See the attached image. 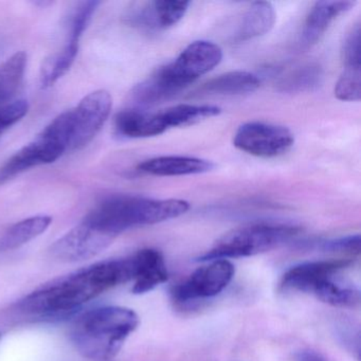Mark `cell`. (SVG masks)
<instances>
[{"mask_svg": "<svg viewBox=\"0 0 361 361\" xmlns=\"http://www.w3.org/2000/svg\"><path fill=\"white\" fill-rule=\"evenodd\" d=\"M135 270L133 257L92 264L42 285L20 302L18 310L41 320L66 318L104 291L134 280Z\"/></svg>", "mask_w": 361, "mask_h": 361, "instance_id": "1", "label": "cell"}, {"mask_svg": "<svg viewBox=\"0 0 361 361\" xmlns=\"http://www.w3.org/2000/svg\"><path fill=\"white\" fill-rule=\"evenodd\" d=\"M183 200H154L134 195L105 198L85 219L86 223L115 238L122 232L142 226L155 225L177 219L190 210Z\"/></svg>", "mask_w": 361, "mask_h": 361, "instance_id": "2", "label": "cell"}, {"mask_svg": "<svg viewBox=\"0 0 361 361\" xmlns=\"http://www.w3.org/2000/svg\"><path fill=\"white\" fill-rule=\"evenodd\" d=\"M139 317L130 308L104 306L84 312L71 325V339L86 358L107 360L136 331Z\"/></svg>", "mask_w": 361, "mask_h": 361, "instance_id": "3", "label": "cell"}, {"mask_svg": "<svg viewBox=\"0 0 361 361\" xmlns=\"http://www.w3.org/2000/svg\"><path fill=\"white\" fill-rule=\"evenodd\" d=\"M300 228L289 225L257 224L233 230L217 240L214 246L198 257V262L252 257L278 248L299 234Z\"/></svg>", "mask_w": 361, "mask_h": 361, "instance_id": "4", "label": "cell"}, {"mask_svg": "<svg viewBox=\"0 0 361 361\" xmlns=\"http://www.w3.org/2000/svg\"><path fill=\"white\" fill-rule=\"evenodd\" d=\"M223 56L221 48L213 42H194L174 62L157 69L153 77L161 90L172 99L215 68L223 60Z\"/></svg>", "mask_w": 361, "mask_h": 361, "instance_id": "5", "label": "cell"}, {"mask_svg": "<svg viewBox=\"0 0 361 361\" xmlns=\"http://www.w3.org/2000/svg\"><path fill=\"white\" fill-rule=\"evenodd\" d=\"M295 136L285 126L253 121L242 124L234 135L236 149L255 157L276 158L293 147Z\"/></svg>", "mask_w": 361, "mask_h": 361, "instance_id": "6", "label": "cell"}, {"mask_svg": "<svg viewBox=\"0 0 361 361\" xmlns=\"http://www.w3.org/2000/svg\"><path fill=\"white\" fill-rule=\"evenodd\" d=\"M113 99L107 90L90 92L82 99L73 113L71 151L80 149L92 142L111 115Z\"/></svg>", "mask_w": 361, "mask_h": 361, "instance_id": "7", "label": "cell"}, {"mask_svg": "<svg viewBox=\"0 0 361 361\" xmlns=\"http://www.w3.org/2000/svg\"><path fill=\"white\" fill-rule=\"evenodd\" d=\"M234 266L228 259H215L198 268L173 291L179 302L214 297L228 286L234 276Z\"/></svg>", "mask_w": 361, "mask_h": 361, "instance_id": "8", "label": "cell"}, {"mask_svg": "<svg viewBox=\"0 0 361 361\" xmlns=\"http://www.w3.org/2000/svg\"><path fill=\"white\" fill-rule=\"evenodd\" d=\"M114 238L99 231L86 221L59 238L51 246V255L62 262H81L102 252Z\"/></svg>", "mask_w": 361, "mask_h": 361, "instance_id": "9", "label": "cell"}, {"mask_svg": "<svg viewBox=\"0 0 361 361\" xmlns=\"http://www.w3.org/2000/svg\"><path fill=\"white\" fill-rule=\"evenodd\" d=\"M190 1L159 0L137 5L130 10L126 20L132 26L147 31L166 30L178 24L189 10Z\"/></svg>", "mask_w": 361, "mask_h": 361, "instance_id": "10", "label": "cell"}, {"mask_svg": "<svg viewBox=\"0 0 361 361\" xmlns=\"http://www.w3.org/2000/svg\"><path fill=\"white\" fill-rule=\"evenodd\" d=\"M348 259L310 262L290 268L283 276L281 287L285 290L312 293L314 287L350 265Z\"/></svg>", "mask_w": 361, "mask_h": 361, "instance_id": "11", "label": "cell"}, {"mask_svg": "<svg viewBox=\"0 0 361 361\" xmlns=\"http://www.w3.org/2000/svg\"><path fill=\"white\" fill-rule=\"evenodd\" d=\"M356 1H317L306 18L301 45L312 47L320 41L331 23L356 6Z\"/></svg>", "mask_w": 361, "mask_h": 361, "instance_id": "12", "label": "cell"}, {"mask_svg": "<svg viewBox=\"0 0 361 361\" xmlns=\"http://www.w3.org/2000/svg\"><path fill=\"white\" fill-rule=\"evenodd\" d=\"M135 261V278L133 293H149L169 279L164 255L157 249L147 248L133 255Z\"/></svg>", "mask_w": 361, "mask_h": 361, "instance_id": "13", "label": "cell"}, {"mask_svg": "<svg viewBox=\"0 0 361 361\" xmlns=\"http://www.w3.org/2000/svg\"><path fill=\"white\" fill-rule=\"evenodd\" d=\"M138 171L153 176H187L204 174L214 169L208 160L187 156H160L139 164Z\"/></svg>", "mask_w": 361, "mask_h": 361, "instance_id": "14", "label": "cell"}, {"mask_svg": "<svg viewBox=\"0 0 361 361\" xmlns=\"http://www.w3.org/2000/svg\"><path fill=\"white\" fill-rule=\"evenodd\" d=\"M115 130L126 138H149L159 136L168 130L161 114L149 113L140 109H128L115 118Z\"/></svg>", "mask_w": 361, "mask_h": 361, "instance_id": "15", "label": "cell"}, {"mask_svg": "<svg viewBox=\"0 0 361 361\" xmlns=\"http://www.w3.org/2000/svg\"><path fill=\"white\" fill-rule=\"evenodd\" d=\"M261 85L257 75L248 71H230L204 83L197 96H240L255 92Z\"/></svg>", "mask_w": 361, "mask_h": 361, "instance_id": "16", "label": "cell"}, {"mask_svg": "<svg viewBox=\"0 0 361 361\" xmlns=\"http://www.w3.org/2000/svg\"><path fill=\"white\" fill-rule=\"evenodd\" d=\"M276 20V10L271 4L268 1H255L245 12L234 35V41L240 43L263 37L274 28Z\"/></svg>", "mask_w": 361, "mask_h": 361, "instance_id": "17", "label": "cell"}, {"mask_svg": "<svg viewBox=\"0 0 361 361\" xmlns=\"http://www.w3.org/2000/svg\"><path fill=\"white\" fill-rule=\"evenodd\" d=\"M47 215H37L14 224L0 238V251L14 250L42 235L51 225Z\"/></svg>", "mask_w": 361, "mask_h": 361, "instance_id": "18", "label": "cell"}, {"mask_svg": "<svg viewBox=\"0 0 361 361\" xmlns=\"http://www.w3.org/2000/svg\"><path fill=\"white\" fill-rule=\"evenodd\" d=\"M221 113V107L209 104H179L160 111L166 128L194 126Z\"/></svg>", "mask_w": 361, "mask_h": 361, "instance_id": "19", "label": "cell"}, {"mask_svg": "<svg viewBox=\"0 0 361 361\" xmlns=\"http://www.w3.org/2000/svg\"><path fill=\"white\" fill-rule=\"evenodd\" d=\"M80 43L68 41L65 47L44 61L41 68L42 87L54 86L73 66L79 54Z\"/></svg>", "mask_w": 361, "mask_h": 361, "instance_id": "20", "label": "cell"}, {"mask_svg": "<svg viewBox=\"0 0 361 361\" xmlns=\"http://www.w3.org/2000/svg\"><path fill=\"white\" fill-rule=\"evenodd\" d=\"M27 54L16 52L0 66V106L7 104L16 96L24 81Z\"/></svg>", "mask_w": 361, "mask_h": 361, "instance_id": "21", "label": "cell"}, {"mask_svg": "<svg viewBox=\"0 0 361 361\" xmlns=\"http://www.w3.org/2000/svg\"><path fill=\"white\" fill-rule=\"evenodd\" d=\"M335 276L319 283L312 293L319 300L336 307H355L360 301L358 289L350 285L338 282Z\"/></svg>", "mask_w": 361, "mask_h": 361, "instance_id": "22", "label": "cell"}, {"mask_svg": "<svg viewBox=\"0 0 361 361\" xmlns=\"http://www.w3.org/2000/svg\"><path fill=\"white\" fill-rule=\"evenodd\" d=\"M323 71L318 64H305L290 71L286 77L279 82V90L283 92H312L316 90L322 82Z\"/></svg>", "mask_w": 361, "mask_h": 361, "instance_id": "23", "label": "cell"}, {"mask_svg": "<svg viewBox=\"0 0 361 361\" xmlns=\"http://www.w3.org/2000/svg\"><path fill=\"white\" fill-rule=\"evenodd\" d=\"M334 92L338 100L344 101V102L360 100V66H344L343 73L336 83Z\"/></svg>", "mask_w": 361, "mask_h": 361, "instance_id": "24", "label": "cell"}, {"mask_svg": "<svg viewBox=\"0 0 361 361\" xmlns=\"http://www.w3.org/2000/svg\"><path fill=\"white\" fill-rule=\"evenodd\" d=\"M99 5V1H83L78 5L71 18L68 41L80 43V39L85 32Z\"/></svg>", "mask_w": 361, "mask_h": 361, "instance_id": "25", "label": "cell"}, {"mask_svg": "<svg viewBox=\"0 0 361 361\" xmlns=\"http://www.w3.org/2000/svg\"><path fill=\"white\" fill-rule=\"evenodd\" d=\"M29 103L16 100L0 106V134L18 123L28 114Z\"/></svg>", "mask_w": 361, "mask_h": 361, "instance_id": "26", "label": "cell"}, {"mask_svg": "<svg viewBox=\"0 0 361 361\" xmlns=\"http://www.w3.org/2000/svg\"><path fill=\"white\" fill-rule=\"evenodd\" d=\"M342 56L345 66H360V25H355L346 35Z\"/></svg>", "mask_w": 361, "mask_h": 361, "instance_id": "27", "label": "cell"}, {"mask_svg": "<svg viewBox=\"0 0 361 361\" xmlns=\"http://www.w3.org/2000/svg\"><path fill=\"white\" fill-rule=\"evenodd\" d=\"M323 249L329 252L346 253V255H358L360 252V235L343 236L327 240L323 244Z\"/></svg>", "mask_w": 361, "mask_h": 361, "instance_id": "28", "label": "cell"}, {"mask_svg": "<svg viewBox=\"0 0 361 361\" xmlns=\"http://www.w3.org/2000/svg\"><path fill=\"white\" fill-rule=\"evenodd\" d=\"M300 361H324L323 359H321L320 357L317 354H314V353H305V354L302 355L301 358H300Z\"/></svg>", "mask_w": 361, "mask_h": 361, "instance_id": "29", "label": "cell"}]
</instances>
